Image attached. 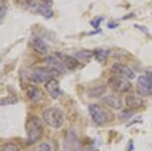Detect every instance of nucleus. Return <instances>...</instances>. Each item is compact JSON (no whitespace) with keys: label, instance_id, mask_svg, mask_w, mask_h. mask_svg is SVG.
I'll return each mask as SVG.
<instances>
[{"label":"nucleus","instance_id":"nucleus-5","mask_svg":"<svg viewBox=\"0 0 152 151\" xmlns=\"http://www.w3.org/2000/svg\"><path fill=\"white\" fill-rule=\"evenodd\" d=\"M107 84L108 87L110 88V90L115 93H126L131 89V84L128 82V80L118 76H114L110 78L107 81Z\"/></svg>","mask_w":152,"mask_h":151},{"label":"nucleus","instance_id":"nucleus-20","mask_svg":"<svg viewBox=\"0 0 152 151\" xmlns=\"http://www.w3.org/2000/svg\"><path fill=\"white\" fill-rule=\"evenodd\" d=\"M30 151H51V145L47 142H42L38 146L31 149Z\"/></svg>","mask_w":152,"mask_h":151},{"label":"nucleus","instance_id":"nucleus-18","mask_svg":"<svg viewBox=\"0 0 152 151\" xmlns=\"http://www.w3.org/2000/svg\"><path fill=\"white\" fill-rule=\"evenodd\" d=\"M94 55L96 61L104 62L107 59L108 55H110V51L104 49H96V51H94Z\"/></svg>","mask_w":152,"mask_h":151},{"label":"nucleus","instance_id":"nucleus-9","mask_svg":"<svg viewBox=\"0 0 152 151\" xmlns=\"http://www.w3.org/2000/svg\"><path fill=\"white\" fill-rule=\"evenodd\" d=\"M45 89H46V92L48 93V95L53 98H59L60 95L62 93L61 89H60L59 82L57 81L55 78L49 80L48 82H46Z\"/></svg>","mask_w":152,"mask_h":151},{"label":"nucleus","instance_id":"nucleus-22","mask_svg":"<svg viewBox=\"0 0 152 151\" xmlns=\"http://www.w3.org/2000/svg\"><path fill=\"white\" fill-rule=\"evenodd\" d=\"M17 102V98L14 96H7V98H3L1 99V105H8V104H13Z\"/></svg>","mask_w":152,"mask_h":151},{"label":"nucleus","instance_id":"nucleus-10","mask_svg":"<svg viewBox=\"0 0 152 151\" xmlns=\"http://www.w3.org/2000/svg\"><path fill=\"white\" fill-rule=\"evenodd\" d=\"M30 46L39 55H46V54H48V46L46 45L44 40L38 36H35L31 39Z\"/></svg>","mask_w":152,"mask_h":151},{"label":"nucleus","instance_id":"nucleus-11","mask_svg":"<svg viewBox=\"0 0 152 151\" xmlns=\"http://www.w3.org/2000/svg\"><path fill=\"white\" fill-rule=\"evenodd\" d=\"M45 62L50 66L51 68H53L54 70H56L57 72H59L60 74H64L65 73V66L63 64V62L61 61V59L59 58L58 56L56 55H52V56H48L46 57Z\"/></svg>","mask_w":152,"mask_h":151},{"label":"nucleus","instance_id":"nucleus-24","mask_svg":"<svg viewBox=\"0 0 152 151\" xmlns=\"http://www.w3.org/2000/svg\"><path fill=\"white\" fill-rule=\"evenodd\" d=\"M146 76H148L149 78H150V79L152 80V71H148V72H147V75H146Z\"/></svg>","mask_w":152,"mask_h":151},{"label":"nucleus","instance_id":"nucleus-23","mask_svg":"<svg viewBox=\"0 0 152 151\" xmlns=\"http://www.w3.org/2000/svg\"><path fill=\"white\" fill-rule=\"evenodd\" d=\"M102 21V18L96 19V20H94V21L91 22V25H93V26H94V28H97V27H99V24Z\"/></svg>","mask_w":152,"mask_h":151},{"label":"nucleus","instance_id":"nucleus-21","mask_svg":"<svg viewBox=\"0 0 152 151\" xmlns=\"http://www.w3.org/2000/svg\"><path fill=\"white\" fill-rule=\"evenodd\" d=\"M132 115H133V112H130V110H123V112H121L118 115V118L120 120L125 121V120H127L128 118H130Z\"/></svg>","mask_w":152,"mask_h":151},{"label":"nucleus","instance_id":"nucleus-14","mask_svg":"<svg viewBox=\"0 0 152 151\" xmlns=\"http://www.w3.org/2000/svg\"><path fill=\"white\" fill-rule=\"evenodd\" d=\"M102 102L107 105L108 107H111L113 109H120L122 107V101L118 96L115 95H108L102 98Z\"/></svg>","mask_w":152,"mask_h":151},{"label":"nucleus","instance_id":"nucleus-17","mask_svg":"<svg viewBox=\"0 0 152 151\" xmlns=\"http://www.w3.org/2000/svg\"><path fill=\"white\" fill-rule=\"evenodd\" d=\"M94 56V52L90 50H82L76 53V58L78 60H83V61H90Z\"/></svg>","mask_w":152,"mask_h":151},{"label":"nucleus","instance_id":"nucleus-13","mask_svg":"<svg viewBox=\"0 0 152 151\" xmlns=\"http://www.w3.org/2000/svg\"><path fill=\"white\" fill-rule=\"evenodd\" d=\"M125 104L130 109H136L142 107L143 99L139 95H135V93H129L126 96L125 98Z\"/></svg>","mask_w":152,"mask_h":151},{"label":"nucleus","instance_id":"nucleus-6","mask_svg":"<svg viewBox=\"0 0 152 151\" xmlns=\"http://www.w3.org/2000/svg\"><path fill=\"white\" fill-rule=\"evenodd\" d=\"M65 151H84L78 135L73 130H69L64 139Z\"/></svg>","mask_w":152,"mask_h":151},{"label":"nucleus","instance_id":"nucleus-12","mask_svg":"<svg viewBox=\"0 0 152 151\" xmlns=\"http://www.w3.org/2000/svg\"><path fill=\"white\" fill-rule=\"evenodd\" d=\"M56 55L61 59L66 69L68 70H76L77 68L80 66V63L78 59L74 58L72 56L66 55V54H61V53H56Z\"/></svg>","mask_w":152,"mask_h":151},{"label":"nucleus","instance_id":"nucleus-15","mask_svg":"<svg viewBox=\"0 0 152 151\" xmlns=\"http://www.w3.org/2000/svg\"><path fill=\"white\" fill-rule=\"evenodd\" d=\"M27 96L31 101H39L43 98V93L35 85H29L27 89Z\"/></svg>","mask_w":152,"mask_h":151},{"label":"nucleus","instance_id":"nucleus-3","mask_svg":"<svg viewBox=\"0 0 152 151\" xmlns=\"http://www.w3.org/2000/svg\"><path fill=\"white\" fill-rule=\"evenodd\" d=\"M59 72H57L56 70H54L53 68L49 67V68H44V67H40L37 68L33 71V73L31 74L30 80L34 82H48L49 80L54 79L57 75H59Z\"/></svg>","mask_w":152,"mask_h":151},{"label":"nucleus","instance_id":"nucleus-19","mask_svg":"<svg viewBox=\"0 0 152 151\" xmlns=\"http://www.w3.org/2000/svg\"><path fill=\"white\" fill-rule=\"evenodd\" d=\"M1 151H20V148L18 145H16L15 143L8 142V143H5L4 145H2Z\"/></svg>","mask_w":152,"mask_h":151},{"label":"nucleus","instance_id":"nucleus-1","mask_svg":"<svg viewBox=\"0 0 152 151\" xmlns=\"http://www.w3.org/2000/svg\"><path fill=\"white\" fill-rule=\"evenodd\" d=\"M44 128L41 119L37 116H31L26 123V134H27V143L32 145L36 143L42 137Z\"/></svg>","mask_w":152,"mask_h":151},{"label":"nucleus","instance_id":"nucleus-4","mask_svg":"<svg viewBox=\"0 0 152 151\" xmlns=\"http://www.w3.org/2000/svg\"><path fill=\"white\" fill-rule=\"evenodd\" d=\"M88 112L93 121L97 125L105 124L110 120V113L99 104H91L88 107Z\"/></svg>","mask_w":152,"mask_h":151},{"label":"nucleus","instance_id":"nucleus-8","mask_svg":"<svg viewBox=\"0 0 152 151\" xmlns=\"http://www.w3.org/2000/svg\"><path fill=\"white\" fill-rule=\"evenodd\" d=\"M110 72L115 76L122 77L127 80H131L135 78V74L129 67H127L121 63H114L110 68Z\"/></svg>","mask_w":152,"mask_h":151},{"label":"nucleus","instance_id":"nucleus-2","mask_svg":"<svg viewBox=\"0 0 152 151\" xmlns=\"http://www.w3.org/2000/svg\"><path fill=\"white\" fill-rule=\"evenodd\" d=\"M43 119L48 126L52 127L54 129H58L64 124V112L59 107H51L43 112Z\"/></svg>","mask_w":152,"mask_h":151},{"label":"nucleus","instance_id":"nucleus-7","mask_svg":"<svg viewBox=\"0 0 152 151\" xmlns=\"http://www.w3.org/2000/svg\"><path fill=\"white\" fill-rule=\"evenodd\" d=\"M136 92L142 96H152V80L148 76H140L137 79Z\"/></svg>","mask_w":152,"mask_h":151},{"label":"nucleus","instance_id":"nucleus-16","mask_svg":"<svg viewBox=\"0 0 152 151\" xmlns=\"http://www.w3.org/2000/svg\"><path fill=\"white\" fill-rule=\"evenodd\" d=\"M105 92H107L105 85H97L88 90V96L90 98H100Z\"/></svg>","mask_w":152,"mask_h":151}]
</instances>
